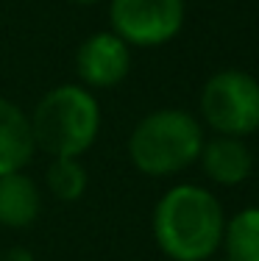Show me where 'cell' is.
<instances>
[{"label": "cell", "mask_w": 259, "mask_h": 261, "mask_svg": "<svg viewBox=\"0 0 259 261\" xmlns=\"http://www.w3.org/2000/svg\"><path fill=\"white\" fill-rule=\"evenodd\" d=\"M220 200L198 184H178L153 208V239L173 261H206L223 242Z\"/></svg>", "instance_id": "1"}, {"label": "cell", "mask_w": 259, "mask_h": 261, "mask_svg": "<svg viewBox=\"0 0 259 261\" xmlns=\"http://www.w3.org/2000/svg\"><path fill=\"white\" fill-rule=\"evenodd\" d=\"M31 130L36 147L53 159H78L98 139L101 106L89 89L61 84L36 103Z\"/></svg>", "instance_id": "2"}, {"label": "cell", "mask_w": 259, "mask_h": 261, "mask_svg": "<svg viewBox=\"0 0 259 261\" xmlns=\"http://www.w3.org/2000/svg\"><path fill=\"white\" fill-rule=\"evenodd\" d=\"M203 130L181 109H159L143 117L128 136V159L143 175L162 178L181 172L201 156Z\"/></svg>", "instance_id": "3"}, {"label": "cell", "mask_w": 259, "mask_h": 261, "mask_svg": "<svg viewBox=\"0 0 259 261\" xmlns=\"http://www.w3.org/2000/svg\"><path fill=\"white\" fill-rule=\"evenodd\" d=\"M201 114L220 136H251L259 130V81L243 70L212 75L201 92Z\"/></svg>", "instance_id": "4"}, {"label": "cell", "mask_w": 259, "mask_h": 261, "mask_svg": "<svg viewBox=\"0 0 259 261\" xmlns=\"http://www.w3.org/2000/svg\"><path fill=\"white\" fill-rule=\"evenodd\" d=\"M109 20L126 45L159 47L181 31L184 0H112Z\"/></svg>", "instance_id": "5"}, {"label": "cell", "mask_w": 259, "mask_h": 261, "mask_svg": "<svg viewBox=\"0 0 259 261\" xmlns=\"http://www.w3.org/2000/svg\"><path fill=\"white\" fill-rule=\"evenodd\" d=\"M131 67V50L112 31L92 34L81 42L76 53L78 78L95 89H112L128 75Z\"/></svg>", "instance_id": "6"}, {"label": "cell", "mask_w": 259, "mask_h": 261, "mask_svg": "<svg viewBox=\"0 0 259 261\" xmlns=\"http://www.w3.org/2000/svg\"><path fill=\"white\" fill-rule=\"evenodd\" d=\"M201 164L209 181L223 184V186H237L254 170V156H251L248 145L237 136H215V139L203 142L201 147Z\"/></svg>", "instance_id": "7"}, {"label": "cell", "mask_w": 259, "mask_h": 261, "mask_svg": "<svg viewBox=\"0 0 259 261\" xmlns=\"http://www.w3.org/2000/svg\"><path fill=\"white\" fill-rule=\"evenodd\" d=\"M34 150L36 142L26 111L0 97V175L20 172L34 159Z\"/></svg>", "instance_id": "8"}, {"label": "cell", "mask_w": 259, "mask_h": 261, "mask_svg": "<svg viewBox=\"0 0 259 261\" xmlns=\"http://www.w3.org/2000/svg\"><path fill=\"white\" fill-rule=\"evenodd\" d=\"M42 195L28 175L9 172L0 175V225L3 228H28L39 217Z\"/></svg>", "instance_id": "9"}, {"label": "cell", "mask_w": 259, "mask_h": 261, "mask_svg": "<svg viewBox=\"0 0 259 261\" xmlns=\"http://www.w3.org/2000/svg\"><path fill=\"white\" fill-rule=\"evenodd\" d=\"M226 261H259V208H243L226 222Z\"/></svg>", "instance_id": "10"}, {"label": "cell", "mask_w": 259, "mask_h": 261, "mask_svg": "<svg viewBox=\"0 0 259 261\" xmlns=\"http://www.w3.org/2000/svg\"><path fill=\"white\" fill-rule=\"evenodd\" d=\"M45 181L56 200L73 203L86 192V170L78 164V159H53L48 164Z\"/></svg>", "instance_id": "11"}, {"label": "cell", "mask_w": 259, "mask_h": 261, "mask_svg": "<svg viewBox=\"0 0 259 261\" xmlns=\"http://www.w3.org/2000/svg\"><path fill=\"white\" fill-rule=\"evenodd\" d=\"M3 261H34V256H31L28 250H11Z\"/></svg>", "instance_id": "12"}, {"label": "cell", "mask_w": 259, "mask_h": 261, "mask_svg": "<svg viewBox=\"0 0 259 261\" xmlns=\"http://www.w3.org/2000/svg\"><path fill=\"white\" fill-rule=\"evenodd\" d=\"M76 3H98V0H76Z\"/></svg>", "instance_id": "13"}, {"label": "cell", "mask_w": 259, "mask_h": 261, "mask_svg": "<svg viewBox=\"0 0 259 261\" xmlns=\"http://www.w3.org/2000/svg\"><path fill=\"white\" fill-rule=\"evenodd\" d=\"M0 261H3V253H0Z\"/></svg>", "instance_id": "14"}]
</instances>
